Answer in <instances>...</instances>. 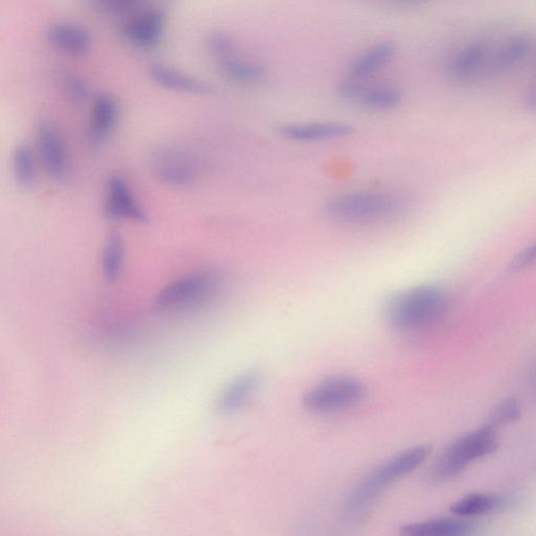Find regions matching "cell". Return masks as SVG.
I'll list each match as a JSON object with an SVG mask.
<instances>
[{"label": "cell", "instance_id": "83f0119b", "mask_svg": "<svg viewBox=\"0 0 536 536\" xmlns=\"http://www.w3.org/2000/svg\"><path fill=\"white\" fill-rule=\"evenodd\" d=\"M522 411L519 400L515 397L505 400L491 414L487 425L498 429L499 426L516 423L521 418Z\"/></svg>", "mask_w": 536, "mask_h": 536}, {"label": "cell", "instance_id": "5b68a950", "mask_svg": "<svg viewBox=\"0 0 536 536\" xmlns=\"http://www.w3.org/2000/svg\"><path fill=\"white\" fill-rule=\"evenodd\" d=\"M366 396L365 384L347 375L331 376L307 391L303 407L313 415H330L347 411L359 405Z\"/></svg>", "mask_w": 536, "mask_h": 536}, {"label": "cell", "instance_id": "f1b7e54d", "mask_svg": "<svg viewBox=\"0 0 536 536\" xmlns=\"http://www.w3.org/2000/svg\"><path fill=\"white\" fill-rule=\"evenodd\" d=\"M536 261V243L524 251L513 262V269L520 270L529 267Z\"/></svg>", "mask_w": 536, "mask_h": 536}, {"label": "cell", "instance_id": "5bb4252c", "mask_svg": "<svg viewBox=\"0 0 536 536\" xmlns=\"http://www.w3.org/2000/svg\"><path fill=\"white\" fill-rule=\"evenodd\" d=\"M279 130L288 140L302 143L339 140L350 136L353 131L350 125L339 122L287 124Z\"/></svg>", "mask_w": 536, "mask_h": 536}, {"label": "cell", "instance_id": "603a6c76", "mask_svg": "<svg viewBox=\"0 0 536 536\" xmlns=\"http://www.w3.org/2000/svg\"><path fill=\"white\" fill-rule=\"evenodd\" d=\"M532 44L526 37H515L504 45L496 58V70L508 71L528 56Z\"/></svg>", "mask_w": 536, "mask_h": 536}, {"label": "cell", "instance_id": "7402d4cb", "mask_svg": "<svg viewBox=\"0 0 536 536\" xmlns=\"http://www.w3.org/2000/svg\"><path fill=\"white\" fill-rule=\"evenodd\" d=\"M125 258V244L123 237L117 231L108 235L103 252V275L107 281H114L122 272Z\"/></svg>", "mask_w": 536, "mask_h": 536}, {"label": "cell", "instance_id": "2e32d148", "mask_svg": "<svg viewBox=\"0 0 536 536\" xmlns=\"http://www.w3.org/2000/svg\"><path fill=\"white\" fill-rule=\"evenodd\" d=\"M261 384V375L256 371L245 372L227 385L217 400L221 414L238 411L255 395Z\"/></svg>", "mask_w": 536, "mask_h": 536}, {"label": "cell", "instance_id": "d4e9b609", "mask_svg": "<svg viewBox=\"0 0 536 536\" xmlns=\"http://www.w3.org/2000/svg\"><path fill=\"white\" fill-rule=\"evenodd\" d=\"M14 172L18 184L29 188L34 183L35 166L31 150L26 144H20L13 156Z\"/></svg>", "mask_w": 536, "mask_h": 536}, {"label": "cell", "instance_id": "484cf974", "mask_svg": "<svg viewBox=\"0 0 536 536\" xmlns=\"http://www.w3.org/2000/svg\"><path fill=\"white\" fill-rule=\"evenodd\" d=\"M56 80L60 89L74 101H84L90 95V87L87 82L75 72L70 70H59Z\"/></svg>", "mask_w": 536, "mask_h": 536}, {"label": "cell", "instance_id": "e0dca14e", "mask_svg": "<svg viewBox=\"0 0 536 536\" xmlns=\"http://www.w3.org/2000/svg\"><path fill=\"white\" fill-rule=\"evenodd\" d=\"M472 523L441 517L424 522L408 524L401 527V534L407 536H463L474 533Z\"/></svg>", "mask_w": 536, "mask_h": 536}, {"label": "cell", "instance_id": "8fae6325", "mask_svg": "<svg viewBox=\"0 0 536 536\" xmlns=\"http://www.w3.org/2000/svg\"><path fill=\"white\" fill-rule=\"evenodd\" d=\"M45 37L48 45L65 56L80 58L92 50V35L79 24L53 23L46 29Z\"/></svg>", "mask_w": 536, "mask_h": 536}, {"label": "cell", "instance_id": "4316f807", "mask_svg": "<svg viewBox=\"0 0 536 536\" xmlns=\"http://www.w3.org/2000/svg\"><path fill=\"white\" fill-rule=\"evenodd\" d=\"M206 44L216 62L236 57V45L231 36L225 32L214 31L209 34Z\"/></svg>", "mask_w": 536, "mask_h": 536}, {"label": "cell", "instance_id": "ba28073f", "mask_svg": "<svg viewBox=\"0 0 536 536\" xmlns=\"http://www.w3.org/2000/svg\"><path fill=\"white\" fill-rule=\"evenodd\" d=\"M166 22L165 12L161 9L138 11L122 23L120 33L138 50H153L164 36Z\"/></svg>", "mask_w": 536, "mask_h": 536}, {"label": "cell", "instance_id": "30bf717a", "mask_svg": "<svg viewBox=\"0 0 536 536\" xmlns=\"http://www.w3.org/2000/svg\"><path fill=\"white\" fill-rule=\"evenodd\" d=\"M105 213L110 219L116 220L124 219L137 224L148 221L146 212L136 202L128 184L120 176H111L107 180Z\"/></svg>", "mask_w": 536, "mask_h": 536}, {"label": "cell", "instance_id": "7a4b0ae2", "mask_svg": "<svg viewBox=\"0 0 536 536\" xmlns=\"http://www.w3.org/2000/svg\"><path fill=\"white\" fill-rule=\"evenodd\" d=\"M447 307V294L441 288L421 285L393 298L387 309V318L395 329L415 331L436 323Z\"/></svg>", "mask_w": 536, "mask_h": 536}, {"label": "cell", "instance_id": "4dcf8cb0", "mask_svg": "<svg viewBox=\"0 0 536 536\" xmlns=\"http://www.w3.org/2000/svg\"><path fill=\"white\" fill-rule=\"evenodd\" d=\"M409 2H420V0H409Z\"/></svg>", "mask_w": 536, "mask_h": 536}, {"label": "cell", "instance_id": "ffe728a7", "mask_svg": "<svg viewBox=\"0 0 536 536\" xmlns=\"http://www.w3.org/2000/svg\"><path fill=\"white\" fill-rule=\"evenodd\" d=\"M487 46L482 42H474L467 45L451 64V72L460 80H466L477 74L484 64Z\"/></svg>", "mask_w": 536, "mask_h": 536}, {"label": "cell", "instance_id": "d6986e66", "mask_svg": "<svg viewBox=\"0 0 536 536\" xmlns=\"http://www.w3.org/2000/svg\"><path fill=\"white\" fill-rule=\"evenodd\" d=\"M227 79L239 84H256L268 77V70L262 65L241 62L237 57L217 62Z\"/></svg>", "mask_w": 536, "mask_h": 536}, {"label": "cell", "instance_id": "277c9868", "mask_svg": "<svg viewBox=\"0 0 536 536\" xmlns=\"http://www.w3.org/2000/svg\"><path fill=\"white\" fill-rule=\"evenodd\" d=\"M499 447L495 427L485 425L457 439L439 458L431 472V479L443 482L459 475L473 462L493 453Z\"/></svg>", "mask_w": 536, "mask_h": 536}, {"label": "cell", "instance_id": "3957f363", "mask_svg": "<svg viewBox=\"0 0 536 536\" xmlns=\"http://www.w3.org/2000/svg\"><path fill=\"white\" fill-rule=\"evenodd\" d=\"M401 209L395 196L384 192H354L334 198L326 204V213L346 224H372L392 219Z\"/></svg>", "mask_w": 536, "mask_h": 536}, {"label": "cell", "instance_id": "6da1fadb", "mask_svg": "<svg viewBox=\"0 0 536 536\" xmlns=\"http://www.w3.org/2000/svg\"><path fill=\"white\" fill-rule=\"evenodd\" d=\"M431 449L418 445L390 458L355 486L345 503L344 515L349 522L363 520L379 497L391 485L408 477L424 465Z\"/></svg>", "mask_w": 536, "mask_h": 536}, {"label": "cell", "instance_id": "7c38bea8", "mask_svg": "<svg viewBox=\"0 0 536 536\" xmlns=\"http://www.w3.org/2000/svg\"><path fill=\"white\" fill-rule=\"evenodd\" d=\"M38 148L45 170L53 178L62 179L68 171V155L56 125L42 120L38 128Z\"/></svg>", "mask_w": 536, "mask_h": 536}, {"label": "cell", "instance_id": "f546056e", "mask_svg": "<svg viewBox=\"0 0 536 536\" xmlns=\"http://www.w3.org/2000/svg\"><path fill=\"white\" fill-rule=\"evenodd\" d=\"M526 105L530 111H536V84L530 88L527 94Z\"/></svg>", "mask_w": 536, "mask_h": 536}, {"label": "cell", "instance_id": "4fadbf2b", "mask_svg": "<svg viewBox=\"0 0 536 536\" xmlns=\"http://www.w3.org/2000/svg\"><path fill=\"white\" fill-rule=\"evenodd\" d=\"M149 75L154 83L171 92L191 95H210L215 93L212 84L170 65L153 63L150 65Z\"/></svg>", "mask_w": 536, "mask_h": 536}, {"label": "cell", "instance_id": "cb8c5ba5", "mask_svg": "<svg viewBox=\"0 0 536 536\" xmlns=\"http://www.w3.org/2000/svg\"><path fill=\"white\" fill-rule=\"evenodd\" d=\"M149 2L150 0H88L95 12L106 17L135 14Z\"/></svg>", "mask_w": 536, "mask_h": 536}, {"label": "cell", "instance_id": "52a82bcc", "mask_svg": "<svg viewBox=\"0 0 536 536\" xmlns=\"http://www.w3.org/2000/svg\"><path fill=\"white\" fill-rule=\"evenodd\" d=\"M150 168L160 182L169 186H188L197 177L195 161L183 150L174 147L154 149L150 155Z\"/></svg>", "mask_w": 536, "mask_h": 536}, {"label": "cell", "instance_id": "44dd1931", "mask_svg": "<svg viewBox=\"0 0 536 536\" xmlns=\"http://www.w3.org/2000/svg\"><path fill=\"white\" fill-rule=\"evenodd\" d=\"M501 499L490 493H472L451 506V513L461 517L483 515L496 510Z\"/></svg>", "mask_w": 536, "mask_h": 536}, {"label": "cell", "instance_id": "8992f818", "mask_svg": "<svg viewBox=\"0 0 536 536\" xmlns=\"http://www.w3.org/2000/svg\"><path fill=\"white\" fill-rule=\"evenodd\" d=\"M219 286V278L210 270L186 274L166 286L156 298L161 310L179 311L198 306L212 298Z\"/></svg>", "mask_w": 536, "mask_h": 536}, {"label": "cell", "instance_id": "9c48e42d", "mask_svg": "<svg viewBox=\"0 0 536 536\" xmlns=\"http://www.w3.org/2000/svg\"><path fill=\"white\" fill-rule=\"evenodd\" d=\"M337 93L342 99L376 111H392L399 107L402 95L399 89L385 87H366L355 78L340 83Z\"/></svg>", "mask_w": 536, "mask_h": 536}, {"label": "cell", "instance_id": "ac0fdd59", "mask_svg": "<svg viewBox=\"0 0 536 536\" xmlns=\"http://www.w3.org/2000/svg\"><path fill=\"white\" fill-rule=\"evenodd\" d=\"M397 47L393 42H379L370 50L355 59L349 68V72L355 79H365V78L375 74V71L383 68L396 55Z\"/></svg>", "mask_w": 536, "mask_h": 536}, {"label": "cell", "instance_id": "9a60e30c", "mask_svg": "<svg viewBox=\"0 0 536 536\" xmlns=\"http://www.w3.org/2000/svg\"><path fill=\"white\" fill-rule=\"evenodd\" d=\"M119 117V104L110 94L95 96L90 114L89 137L94 146H101L111 136L116 128Z\"/></svg>", "mask_w": 536, "mask_h": 536}]
</instances>
